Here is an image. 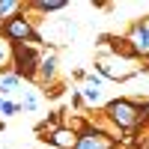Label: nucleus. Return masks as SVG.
<instances>
[{
    "instance_id": "obj_11",
    "label": "nucleus",
    "mask_w": 149,
    "mask_h": 149,
    "mask_svg": "<svg viewBox=\"0 0 149 149\" xmlns=\"http://www.w3.org/2000/svg\"><path fill=\"white\" fill-rule=\"evenodd\" d=\"M86 98H90V102H95V98H98V86H90V90H86Z\"/></svg>"
},
{
    "instance_id": "obj_12",
    "label": "nucleus",
    "mask_w": 149,
    "mask_h": 149,
    "mask_svg": "<svg viewBox=\"0 0 149 149\" xmlns=\"http://www.w3.org/2000/svg\"><path fill=\"white\" fill-rule=\"evenodd\" d=\"M3 60H6V51H3V45H0V66H3Z\"/></svg>"
},
{
    "instance_id": "obj_10",
    "label": "nucleus",
    "mask_w": 149,
    "mask_h": 149,
    "mask_svg": "<svg viewBox=\"0 0 149 149\" xmlns=\"http://www.w3.org/2000/svg\"><path fill=\"white\" fill-rule=\"evenodd\" d=\"M18 104H12V102H0V113H15Z\"/></svg>"
},
{
    "instance_id": "obj_1",
    "label": "nucleus",
    "mask_w": 149,
    "mask_h": 149,
    "mask_svg": "<svg viewBox=\"0 0 149 149\" xmlns=\"http://www.w3.org/2000/svg\"><path fill=\"white\" fill-rule=\"evenodd\" d=\"M107 113L113 122H119L122 128H134V125H140V122L149 119V104H134V102H125V98H119V102H110L107 107Z\"/></svg>"
},
{
    "instance_id": "obj_6",
    "label": "nucleus",
    "mask_w": 149,
    "mask_h": 149,
    "mask_svg": "<svg viewBox=\"0 0 149 149\" xmlns=\"http://www.w3.org/2000/svg\"><path fill=\"white\" fill-rule=\"evenodd\" d=\"M131 42H134V51L149 54V27H146V24H137V27H134Z\"/></svg>"
},
{
    "instance_id": "obj_2",
    "label": "nucleus",
    "mask_w": 149,
    "mask_h": 149,
    "mask_svg": "<svg viewBox=\"0 0 149 149\" xmlns=\"http://www.w3.org/2000/svg\"><path fill=\"white\" fill-rule=\"evenodd\" d=\"M3 33L9 36V39H15V42H24V39H36V36H33V30H30V24L27 21H24L21 15H15V18H9L6 24H3Z\"/></svg>"
},
{
    "instance_id": "obj_7",
    "label": "nucleus",
    "mask_w": 149,
    "mask_h": 149,
    "mask_svg": "<svg viewBox=\"0 0 149 149\" xmlns=\"http://www.w3.org/2000/svg\"><path fill=\"white\" fill-rule=\"evenodd\" d=\"M54 63H57L54 57H48V60H42V74H45V78H51V74H54Z\"/></svg>"
},
{
    "instance_id": "obj_5",
    "label": "nucleus",
    "mask_w": 149,
    "mask_h": 149,
    "mask_svg": "<svg viewBox=\"0 0 149 149\" xmlns=\"http://www.w3.org/2000/svg\"><path fill=\"white\" fill-rule=\"evenodd\" d=\"M33 51L30 48H15V63H18V74H33Z\"/></svg>"
},
{
    "instance_id": "obj_9",
    "label": "nucleus",
    "mask_w": 149,
    "mask_h": 149,
    "mask_svg": "<svg viewBox=\"0 0 149 149\" xmlns=\"http://www.w3.org/2000/svg\"><path fill=\"white\" fill-rule=\"evenodd\" d=\"M63 3L60 0H45V3H39V9H48V12H54V9H60Z\"/></svg>"
},
{
    "instance_id": "obj_8",
    "label": "nucleus",
    "mask_w": 149,
    "mask_h": 149,
    "mask_svg": "<svg viewBox=\"0 0 149 149\" xmlns=\"http://www.w3.org/2000/svg\"><path fill=\"white\" fill-rule=\"evenodd\" d=\"M15 84H18V78H15V74H9V78H3V81H0V86H3V93H9L12 86H15Z\"/></svg>"
},
{
    "instance_id": "obj_3",
    "label": "nucleus",
    "mask_w": 149,
    "mask_h": 149,
    "mask_svg": "<svg viewBox=\"0 0 149 149\" xmlns=\"http://www.w3.org/2000/svg\"><path fill=\"white\" fill-rule=\"evenodd\" d=\"M74 149H113V140L107 137V134H98V131H86L78 137Z\"/></svg>"
},
{
    "instance_id": "obj_4",
    "label": "nucleus",
    "mask_w": 149,
    "mask_h": 149,
    "mask_svg": "<svg viewBox=\"0 0 149 149\" xmlns=\"http://www.w3.org/2000/svg\"><path fill=\"white\" fill-rule=\"evenodd\" d=\"M51 143H54L57 149H74V143H78V134L69 131V128H57V131L51 134Z\"/></svg>"
}]
</instances>
